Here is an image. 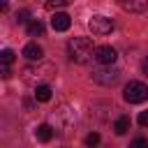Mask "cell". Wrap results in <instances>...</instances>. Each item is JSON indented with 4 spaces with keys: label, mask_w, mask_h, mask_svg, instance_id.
Here are the masks:
<instances>
[{
    "label": "cell",
    "mask_w": 148,
    "mask_h": 148,
    "mask_svg": "<svg viewBox=\"0 0 148 148\" xmlns=\"http://www.w3.org/2000/svg\"><path fill=\"white\" fill-rule=\"evenodd\" d=\"M127 130H130V118H127V116H120V118L113 123V132H116L118 136H123Z\"/></svg>",
    "instance_id": "cell-10"
},
{
    "label": "cell",
    "mask_w": 148,
    "mask_h": 148,
    "mask_svg": "<svg viewBox=\"0 0 148 148\" xmlns=\"http://www.w3.org/2000/svg\"><path fill=\"white\" fill-rule=\"evenodd\" d=\"M123 97H125V102H130V104H141V102L148 97V86L141 83V81H130V83L125 86V90H123Z\"/></svg>",
    "instance_id": "cell-2"
},
{
    "label": "cell",
    "mask_w": 148,
    "mask_h": 148,
    "mask_svg": "<svg viewBox=\"0 0 148 148\" xmlns=\"http://www.w3.org/2000/svg\"><path fill=\"white\" fill-rule=\"evenodd\" d=\"M141 72L148 76V58H143V62H141Z\"/></svg>",
    "instance_id": "cell-20"
},
{
    "label": "cell",
    "mask_w": 148,
    "mask_h": 148,
    "mask_svg": "<svg viewBox=\"0 0 148 148\" xmlns=\"http://www.w3.org/2000/svg\"><path fill=\"white\" fill-rule=\"evenodd\" d=\"M16 21H18V23H25V25H30V23H32V21H30V12H28V9H21V12L16 14Z\"/></svg>",
    "instance_id": "cell-15"
},
{
    "label": "cell",
    "mask_w": 148,
    "mask_h": 148,
    "mask_svg": "<svg viewBox=\"0 0 148 148\" xmlns=\"http://www.w3.org/2000/svg\"><path fill=\"white\" fill-rule=\"evenodd\" d=\"M35 134H37V139H39V141H44V143H46V141H51L53 130H51V125H46V123H44V125H39V127L35 130Z\"/></svg>",
    "instance_id": "cell-11"
},
{
    "label": "cell",
    "mask_w": 148,
    "mask_h": 148,
    "mask_svg": "<svg viewBox=\"0 0 148 148\" xmlns=\"http://www.w3.org/2000/svg\"><path fill=\"white\" fill-rule=\"evenodd\" d=\"M23 56H25L28 60H37V62H39V60L44 58V49H42L39 44L30 42V44H25V46H23Z\"/></svg>",
    "instance_id": "cell-9"
},
{
    "label": "cell",
    "mask_w": 148,
    "mask_h": 148,
    "mask_svg": "<svg viewBox=\"0 0 148 148\" xmlns=\"http://www.w3.org/2000/svg\"><path fill=\"white\" fill-rule=\"evenodd\" d=\"M14 58H16V56H14L12 49H2V53H0V62H2L5 67H9V65L14 62Z\"/></svg>",
    "instance_id": "cell-14"
},
{
    "label": "cell",
    "mask_w": 148,
    "mask_h": 148,
    "mask_svg": "<svg viewBox=\"0 0 148 148\" xmlns=\"http://www.w3.org/2000/svg\"><path fill=\"white\" fill-rule=\"evenodd\" d=\"M97 143H99V134H97V132H90V134L86 136V146H88V148H95Z\"/></svg>",
    "instance_id": "cell-16"
},
{
    "label": "cell",
    "mask_w": 148,
    "mask_h": 148,
    "mask_svg": "<svg viewBox=\"0 0 148 148\" xmlns=\"http://www.w3.org/2000/svg\"><path fill=\"white\" fill-rule=\"evenodd\" d=\"M67 53H69V58H72L74 62H79V65H83V62H88L90 58H95V49H92V42H90L88 37H72V39L67 42Z\"/></svg>",
    "instance_id": "cell-1"
},
{
    "label": "cell",
    "mask_w": 148,
    "mask_h": 148,
    "mask_svg": "<svg viewBox=\"0 0 148 148\" xmlns=\"http://www.w3.org/2000/svg\"><path fill=\"white\" fill-rule=\"evenodd\" d=\"M51 25H53V30H58V32H65V30L72 25V18H69L65 12H60V14L56 12V14L51 16Z\"/></svg>",
    "instance_id": "cell-7"
},
{
    "label": "cell",
    "mask_w": 148,
    "mask_h": 148,
    "mask_svg": "<svg viewBox=\"0 0 148 148\" xmlns=\"http://www.w3.org/2000/svg\"><path fill=\"white\" fill-rule=\"evenodd\" d=\"M46 76H53V67L51 65H42V67H25L23 69V79L28 83H35L39 79H46Z\"/></svg>",
    "instance_id": "cell-5"
},
{
    "label": "cell",
    "mask_w": 148,
    "mask_h": 148,
    "mask_svg": "<svg viewBox=\"0 0 148 148\" xmlns=\"http://www.w3.org/2000/svg\"><path fill=\"white\" fill-rule=\"evenodd\" d=\"M9 76H12V72H9V67H5V65H2V79H9Z\"/></svg>",
    "instance_id": "cell-21"
},
{
    "label": "cell",
    "mask_w": 148,
    "mask_h": 148,
    "mask_svg": "<svg viewBox=\"0 0 148 148\" xmlns=\"http://www.w3.org/2000/svg\"><path fill=\"white\" fill-rule=\"evenodd\" d=\"M136 120H139V125H141V127H148V111H141Z\"/></svg>",
    "instance_id": "cell-19"
},
{
    "label": "cell",
    "mask_w": 148,
    "mask_h": 148,
    "mask_svg": "<svg viewBox=\"0 0 148 148\" xmlns=\"http://www.w3.org/2000/svg\"><path fill=\"white\" fill-rule=\"evenodd\" d=\"M116 58H118V53H116L113 46H97V49H95V60H97L102 67H111V65L116 62Z\"/></svg>",
    "instance_id": "cell-6"
},
{
    "label": "cell",
    "mask_w": 148,
    "mask_h": 148,
    "mask_svg": "<svg viewBox=\"0 0 148 148\" xmlns=\"http://www.w3.org/2000/svg\"><path fill=\"white\" fill-rule=\"evenodd\" d=\"M118 76H120V72H118L113 65H111V67H97V69H92V79H95L97 83H102V86L116 83Z\"/></svg>",
    "instance_id": "cell-3"
},
{
    "label": "cell",
    "mask_w": 148,
    "mask_h": 148,
    "mask_svg": "<svg viewBox=\"0 0 148 148\" xmlns=\"http://www.w3.org/2000/svg\"><path fill=\"white\" fill-rule=\"evenodd\" d=\"M130 148H148V139H143V136H136V139L130 143Z\"/></svg>",
    "instance_id": "cell-18"
},
{
    "label": "cell",
    "mask_w": 148,
    "mask_h": 148,
    "mask_svg": "<svg viewBox=\"0 0 148 148\" xmlns=\"http://www.w3.org/2000/svg\"><path fill=\"white\" fill-rule=\"evenodd\" d=\"M88 28L92 30V35H99V37H104V35H109L111 30H113V21L111 18H106V16H92L90 21H88Z\"/></svg>",
    "instance_id": "cell-4"
},
{
    "label": "cell",
    "mask_w": 148,
    "mask_h": 148,
    "mask_svg": "<svg viewBox=\"0 0 148 148\" xmlns=\"http://www.w3.org/2000/svg\"><path fill=\"white\" fill-rule=\"evenodd\" d=\"M28 35H30V37H42V35H44V23H42V21H32V23L28 25Z\"/></svg>",
    "instance_id": "cell-13"
},
{
    "label": "cell",
    "mask_w": 148,
    "mask_h": 148,
    "mask_svg": "<svg viewBox=\"0 0 148 148\" xmlns=\"http://www.w3.org/2000/svg\"><path fill=\"white\" fill-rule=\"evenodd\" d=\"M35 99H37V102H49V99H51V88L44 86V83L37 86V88H35Z\"/></svg>",
    "instance_id": "cell-12"
},
{
    "label": "cell",
    "mask_w": 148,
    "mask_h": 148,
    "mask_svg": "<svg viewBox=\"0 0 148 148\" xmlns=\"http://www.w3.org/2000/svg\"><path fill=\"white\" fill-rule=\"evenodd\" d=\"M120 7L125 12H136V14H143L148 9V2L146 0H120Z\"/></svg>",
    "instance_id": "cell-8"
},
{
    "label": "cell",
    "mask_w": 148,
    "mask_h": 148,
    "mask_svg": "<svg viewBox=\"0 0 148 148\" xmlns=\"http://www.w3.org/2000/svg\"><path fill=\"white\" fill-rule=\"evenodd\" d=\"M69 2L67 0H49L46 2V9H60V7H67Z\"/></svg>",
    "instance_id": "cell-17"
}]
</instances>
